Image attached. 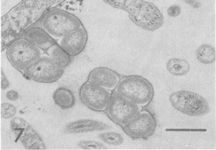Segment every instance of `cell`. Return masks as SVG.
<instances>
[{
  "label": "cell",
  "instance_id": "1",
  "mask_svg": "<svg viewBox=\"0 0 216 150\" xmlns=\"http://www.w3.org/2000/svg\"><path fill=\"white\" fill-rule=\"evenodd\" d=\"M111 7L126 11L129 20L144 30L154 31L164 22L162 13L153 3L144 0H102Z\"/></svg>",
  "mask_w": 216,
  "mask_h": 150
},
{
  "label": "cell",
  "instance_id": "2",
  "mask_svg": "<svg viewBox=\"0 0 216 150\" xmlns=\"http://www.w3.org/2000/svg\"><path fill=\"white\" fill-rule=\"evenodd\" d=\"M115 91L142 107L151 102L154 94L152 84L145 78L137 75L129 76L120 80Z\"/></svg>",
  "mask_w": 216,
  "mask_h": 150
},
{
  "label": "cell",
  "instance_id": "3",
  "mask_svg": "<svg viewBox=\"0 0 216 150\" xmlns=\"http://www.w3.org/2000/svg\"><path fill=\"white\" fill-rule=\"evenodd\" d=\"M43 28L49 34L57 37H63L83 26L80 20L76 16L59 9L48 11L42 20Z\"/></svg>",
  "mask_w": 216,
  "mask_h": 150
},
{
  "label": "cell",
  "instance_id": "4",
  "mask_svg": "<svg viewBox=\"0 0 216 150\" xmlns=\"http://www.w3.org/2000/svg\"><path fill=\"white\" fill-rule=\"evenodd\" d=\"M169 101L175 109L191 116H201L208 113L209 105L200 95L190 91L181 90L171 94Z\"/></svg>",
  "mask_w": 216,
  "mask_h": 150
},
{
  "label": "cell",
  "instance_id": "5",
  "mask_svg": "<svg viewBox=\"0 0 216 150\" xmlns=\"http://www.w3.org/2000/svg\"><path fill=\"white\" fill-rule=\"evenodd\" d=\"M6 54L13 67L23 71L40 57L41 52L39 48L23 38L12 43L7 49Z\"/></svg>",
  "mask_w": 216,
  "mask_h": 150
},
{
  "label": "cell",
  "instance_id": "6",
  "mask_svg": "<svg viewBox=\"0 0 216 150\" xmlns=\"http://www.w3.org/2000/svg\"><path fill=\"white\" fill-rule=\"evenodd\" d=\"M63 72V68L50 57L46 56L40 57L23 70L24 74L29 78L43 83L57 81Z\"/></svg>",
  "mask_w": 216,
  "mask_h": 150
},
{
  "label": "cell",
  "instance_id": "7",
  "mask_svg": "<svg viewBox=\"0 0 216 150\" xmlns=\"http://www.w3.org/2000/svg\"><path fill=\"white\" fill-rule=\"evenodd\" d=\"M110 118L122 126L139 113L142 107L121 96L115 91L112 93L106 108Z\"/></svg>",
  "mask_w": 216,
  "mask_h": 150
},
{
  "label": "cell",
  "instance_id": "8",
  "mask_svg": "<svg viewBox=\"0 0 216 150\" xmlns=\"http://www.w3.org/2000/svg\"><path fill=\"white\" fill-rule=\"evenodd\" d=\"M11 130L16 139L27 150H45L46 146L41 136L26 120L20 117L12 118Z\"/></svg>",
  "mask_w": 216,
  "mask_h": 150
},
{
  "label": "cell",
  "instance_id": "9",
  "mask_svg": "<svg viewBox=\"0 0 216 150\" xmlns=\"http://www.w3.org/2000/svg\"><path fill=\"white\" fill-rule=\"evenodd\" d=\"M122 126L124 132L130 137L135 139H145L153 134L156 123L150 112L141 111Z\"/></svg>",
  "mask_w": 216,
  "mask_h": 150
},
{
  "label": "cell",
  "instance_id": "10",
  "mask_svg": "<svg viewBox=\"0 0 216 150\" xmlns=\"http://www.w3.org/2000/svg\"><path fill=\"white\" fill-rule=\"evenodd\" d=\"M111 93L110 90L88 81L82 85L79 92L83 103L90 109L96 111L106 109Z\"/></svg>",
  "mask_w": 216,
  "mask_h": 150
},
{
  "label": "cell",
  "instance_id": "11",
  "mask_svg": "<svg viewBox=\"0 0 216 150\" xmlns=\"http://www.w3.org/2000/svg\"><path fill=\"white\" fill-rule=\"evenodd\" d=\"M120 74L115 70L106 67H99L89 73L88 81L109 90L115 88L120 80Z\"/></svg>",
  "mask_w": 216,
  "mask_h": 150
},
{
  "label": "cell",
  "instance_id": "12",
  "mask_svg": "<svg viewBox=\"0 0 216 150\" xmlns=\"http://www.w3.org/2000/svg\"><path fill=\"white\" fill-rule=\"evenodd\" d=\"M88 40V34L82 26L63 37L60 46L70 55L76 56L83 50Z\"/></svg>",
  "mask_w": 216,
  "mask_h": 150
},
{
  "label": "cell",
  "instance_id": "13",
  "mask_svg": "<svg viewBox=\"0 0 216 150\" xmlns=\"http://www.w3.org/2000/svg\"><path fill=\"white\" fill-rule=\"evenodd\" d=\"M112 128L111 126L104 122L89 119L77 120L67 124L65 130L72 134H82L95 131H104Z\"/></svg>",
  "mask_w": 216,
  "mask_h": 150
},
{
  "label": "cell",
  "instance_id": "14",
  "mask_svg": "<svg viewBox=\"0 0 216 150\" xmlns=\"http://www.w3.org/2000/svg\"><path fill=\"white\" fill-rule=\"evenodd\" d=\"M23 37L44 51H46L56 43L49 34L43 28L39 26H33L26 29L23 33Z\"/></svg>",
  "mask_w": 216,
  "mask_h": 150
},
{
  "label": "cell",
  "instance_id": "15",
  "mask_svg": "<svg viewBox=\"0 0 216 150\" xmlns=\"http://www.w3.org/2000/svg\"><path fill=\"white\" fill-rule=\"evenodd\" d=\"M53 98L55 103L63 110L72 108L76 103L73 92L64 87H59L55 90L53 94Z\"/></svg>",
  "mask_w": 216,
  "mask_h": 150
},
{
  "label": "cell",
  "instance_id": "16",
  "mask_svg": "<svg viewBox=\"0 0 216 150\" xmlns=\"http://www.w3.org/2000/svg\"><path fill=\"white\" fill-rule=\"evenodd\" d=\"M166 67L171 74L176 76L185 75L190 69V64L186 60L176 58L169 59L167 63Z\"/></svg>",
  "mask_w": 216,
  "mask_h": 150
},
{
  "label": "cell",
  "instance_id": "17",
  "mask_svg": "<svg viewBox=\"0 0 216 150\" xmlns=\"http://www.w3.org/2000/svg\"><path fill=\"white\" fill-rule=\"evenodd\" d=\"M49 54L50 57L63 68L69 65L72 61L71 56L60 45L56 43L51 47Z\"/></svg>",
  "mask_w": 216,
  "mask_h": 150
},
{
  "label": "cell",
  "instance_id": "18",
  "mask_svg": "<svg viewBox=\"0 0 216 150\" xmlns=\"http://www.w3.org/2000/svg\"><path fill=\"white\" fill-rule=\"evenodd\" d=\"M197 59L200 62L205 64L214 63L216 59L215 48L208 44H204L199 46L196 51Z\"/></svg>",
  "mask_w": 216,
  "mask_h": 150
},
{
  "label": "cell",
  "instance_id": "19",
  "mask_svg": "<svg viewBox=\"0 0 216 150\" xmlns=\"http://www.w3.org/2000/svg\"><path fill=\"white\" fill-rule=\"evenodd\" d=\"M98 138L104 143L113 146L121 145L124 141L122 134L115 131H104L99 134Z\"/></svg>",
  "mask_w": 216,
  "mask_h": 150
},
{
  "label": "cell",
  "instance_id": "20",
  "mask_svg": "<svg viewBox=\"0 0 216 150\" xmlns=\"http://www.w3.org/2000/svg\"><path fill=\"white\" fill-rule=\"evenodd\" d=\"M80 148L87 150L106 149V146L102 143L92 140H82L77 143Z\"/></svg>",
  "mask_w": 216,
  "mask_h": 150
},
{
  "label": "cell",
  "instance_id": "21",
  "mask_svg": "<svg viewBox=\"0 0 216 150\" xmlns=\"http://www.w3.org/2000/svg\"><path fill=\"white\" fill-rule=\"evenodd\" d=\"M16 110L12 104L8 103H2L1 105V116L4 119H9L16 114Z\"/></svg>",
  "mask_w": 216,
  "mask_h": 150
},
{
  "label": "cell",
  "instance_id": "22",
  "mask_svg": "<svg viewBox=\"0 0 216 150\" xmlns=\"http://www.w3.org/2000/svg\"><path fill=\"white\" fill-rule=\"evenodd\" d=\"M181 7L177 5H173L167 8V12L168 15L170 17H175L178 16L181 14Z\"/></svg>",
  "mask_w": 216,
  "mask_h": 150
},
{
  "label": "cell",
  "instance_id": "23",
  "mask_svg": "<svg viewBox=\"0 0 216 150\" xmlns=\"http://www.w3.org/2000/svg\"><path fill=\"white\" fill-rule=\"evenodd\" d=\"M1 88L2 89L5 90L9 88V82L2 70H1Z\"/></svg>",
  "mask_w": 216,
  "mask_h": 150
},
{
  "label": "cell",
  "instance_id": "24",
  "mask_svg": "<svg viewBox=\"0 0 216 150\" xmlns=\"http://www.w3.org/2000/svg\"><path fill=\"white\" fill-rule=\"evenodd\" d=\"M6 96L9 100L12 101H15L18 98L19 94L18 92L16 91L11 90L7 92Z\"/></svg>",
  "mask_w": 216,
  "mask_h": 150
},
{
  "label": "cell",
  "instance_id": "25",
  "mask_svg": "<svg viewBox=\"0 0 216 150\" xmlns=\"http://www.w3.org/2000/svg\"><path fill=\"white\" fill-rule=\"evenodd\" d=\"M186 3L194 8H198L200 7L201 4L198 0H182Z\"/></svg>",
  "mask_w": 216,
  "mask_h": 150
}]
</instances>
